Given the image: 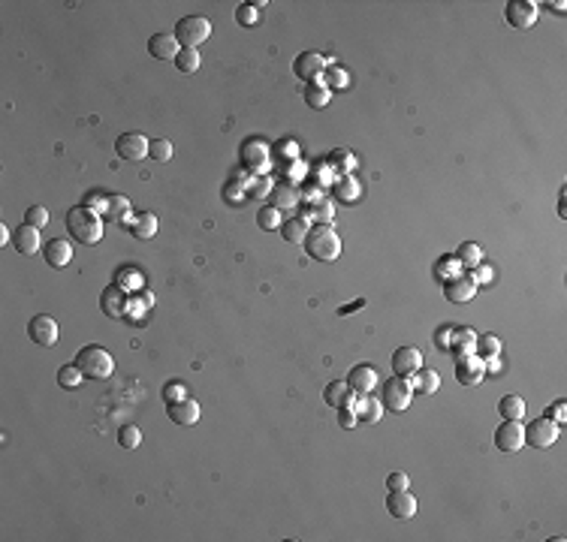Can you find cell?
Here are the masks:
<instances>
[{
	"mask_svg": "<svg viewBox=\"0 0 567 542\" xmlns=\"http://www.w3.org/2000/svg\"><path fill=\"white\" fill-rule=\"evenodd\" d=\"M67 232L75 238L79 244H97L100 238H103V217L91 208V205H79V208H70L67 211Z\"/></svg>",
	"mask_w": 567,
	"mask_h": 542,
	"instance_id": "1",
	"label": "cell"
},
{
	"mask_svg": "<svg viewBox=\"0 0 567 542\" xmlns=\"http://www.w3.org/2000/svg\"><path fill=\"white\" fill-rule=\"evenodd\" d=\"M75 364H79V371L85 376H91V380H109L112 371H115V359L97 344L82 347L79 356H75Z\"/></svg>",
	"mask_w": 567,
	"mask_h": 542,
	"instance_id": "2",
	"label": "cell"
},
{
	"mask_svg": "<svg viewBox=\"0 0 567 542\" xmlns=\"http://www.w3.org/2000/svg\"><path fill=\"white\" fill-rule=\"evenodd\" d=\"M305 250L314 259L332 262V259L341 256V238H338V232L332 229V226H314L305 238Z\"/></svg>",
	"mask_w": 567,
	"mask_h": 542,
	"instance_id": "3",
	"label": "cell"
},
{
	"mask_svg": "<svg viewBox=\"0 0 567 542\" xmlns=\"http://www.w3.org/2000/svg\"><path fill=\"white\" fill-rule=\"evenodd\" d=\"M413 386H410V376H393L381 386V404L389 413H405L413 401Z\"/></svg>",
	"mask_w": 567,
	"mask_h": 542,
	"instance_id": "4",
	"label": "cell"
},
{
	"mask_svg": "<svg viewBox=\"0 0 567 542\" xmlns=\"http://www.w3.org/2000/svg\"><path fill=\"white\" fill-rule=\"evenodd\" d=\"M211 36V21L203 16H184L179 24H175V40H179L181 48H196L203 45Z\"/></svg>",
	"mask_w": 567,
	"mask_h": 542,
	"instance_id": "5",
	"label": "cell"
},
{
	"mask_svg": "<svg viewBox=\"0 0 567 542\" xmlns=\"http://www.w3.org/2000/svg\"><path fill=\"white\" fill-rule=\"evenodd\" d=\"M558 440V422H552L549 416H540L525 425V443L534 449H549Z\"/></svg>",
	"mask_w": 567,
	"mask_h": 542,
	"instance_id": "6",
	"label": "cell"
},
{
	"mask_svg": "<svg viewBox=\"0 0 567 542\" xmlns=\"http://www.w3.org/2000/svg\"><path fill=\"white\" fill-rule=\"evenodd\" d=\"M537 16H540V6L534 4V0H510V4L504 6V18H507V24L513 31L534 28Z\"/></svg>",
	"mask_w": 567,
	"mask_h": 542,
	"instance_id": "7",
	"label": "cell"
},
{
	"mask_svg": "<svg viewBox=\"0 0 567 542\" xmlns=\"http://www.w3.org/2000/svg\"><path fill=\"white\" fill-rule=\"evenodd\" d=\"M293 72H296V79H302L305 85L323 82L326 58L317 55V52H302V55H296V60H293Z\"/></svg>",
	"mask_w": 567,
	"mask_h": 542,
	"instance_id": "8",
	"label": "cell"
},
{
	"mask_svg": "<svg viewBox=\"0 0 567 542\" xmlns=\"http://www.w3.org/2000/svg\"><path fill=\"white\" fill-rule=\"evenodd\" d=\"M148 151H151V142L142 133H121L115 139V154L127 163H139L142 157H148Z\"/></svg>",
	"mask_w": 567,
	"mask_h": 542,
	"instance_id": "9",
	"label": "cell"
},
{
	"mask_svg": "<svg viewBox=\"0 0 567 542\" xmlns=\"http://www.w3.org/2000/svg\"><path fill=\"white\" fill-rule=\"evenodd\" d=\"M486 376V362L477 356V352H468V356L456 359V380L462 386H480Z\"/></svg>",
	"mask_w": 567,
	"mask_h": 542,
	"instance_id": "10",
	"label": "cell"
},
{
	"mask_svg": "<svg viewBox=\"0 0 567 542\" xmlns=\"http://www.w3.org/2000/svg\"><path fill=\"white\" fill-rule=\"evenodd\" d=\"M58 335H60V329H58L55 317H48V313H40V317H33L28 323V337L33 340V344H40V347H55Z\"/></svg>",
	"mask_w": 567,
	"mask_h": 542,
	"instance_id": "11",
	"label": "cell"
},
{
	"mask_svg": "<svg viewBox=\"0 0 567 542\" xmlns=\"http://www.w3.org/2000/svg\"><path fill=\"white\" fill-rule=\"evenodd\" d=\"M495 446L501 452H519L525 446V428L513 419H504L495 431Z\"/></svg>",
	"mask_w": 567,
	"mask_h": 542,
	"instance_id": "12",
	"label": "cell"
},
{
	"mask_svg": "<svg viewBox=\"0 0 567 542\" xmlns=\"http://www.w3.org/2000/svg\"><path fill=\"white\" fill-rule=\"evenodd\" d=\"M444 296L450 301H456V305H465V301H471L477 296V281L471 274H456L444 281Z\"/></svg>",
	"mask_w": 567,
	"mask_h": 542,
	"instance_id": "13",
	"label": "cell"
},
{
	"mask_svg": "<svg viewBox=\"0 0 567 542\" xmlns=\"http://www.w3.org/2000/svg\"><path fill=\"white\" fill-rule=\"evenodd\" d=\"M423 368V352L417 347H398L393 352V374L396 376H413Z\"/></svg>",
	"mask_w": 567,
	"mask_h": 542,
	"instance_id": "14",
	"label": "cell"
},
{
	"mask_svg": "<svg viewBox=\"0 0 567 542\" xmlns=\"http://www.w3.org/2000/svg\"><path fill=\"white\" fill-rule=\"evenodd\" d=\"M127 293L118 286V283H109L106 289H103V296H100V310L106 313V317H112V320H121L124 317V310H127Z\"/></svg>",
	"mask_w": 567,
	"mask_h": 542,
	"instance_id": "15",
	"label": "cell"
},
{
	"mask_svg": "<svg viewBox=\"0 0 567 542\" xmlns=\"http://www.w3.org/2000/svg\"><path fill=\"white\" fill-rule=\"evenodd\" d=\"M386 512L393 515V519H398V521H408V519L417 515V497H413L410 491H389Z\"/></svg>",
	"mask_w": 567,
	"mask_h": 542,
	"instance_id": "16",
	"label": "cell"
},
{
	"mask_svg": "<svg viewBox=\"0 0 567 542\" xmlns=\"http://www.w3.org/2000/svg\"><path fill=\"white\" fill-rule=\"evenodd\" d=\"M344 383L354 389L356 395H371L377 389V371L371 368V364H356V368H350Z\"/></svg>",
	"mask_w": 567,
	"mask_h": 542,
	"instance_id": "17",
	"label": "cell"
},
{
	"mask_svg": "<svg viewBox=\"0 0 567 542\" xmlns=\"http://www.w3.org/2000/svg\"><path fill=\"white\" fill-rule=\"evenodd\" d=\"M179 52H181V45L175 40V33H154L148 40V55L157 60H175Z\"/></svg>",
	"mask_w": 567,
	"mask_h": 542,
	"instance_id": "18",
	"label": "cell"
},
{
	"mask_svg": "<svg viewBox=\"0 0 567 542\" xmlns=\"http://www.w3.org/2000/svg\"><path fill=\"white\" fill-rule=\"evenodd\" d=\"M323 401H326L329 407H335V410H350V407H354V401H356V392H354V389H350L344 380H338V383H329V386H326Z\"/></svg>",
	"mask_w": 567,
	"mask_h": 542,
	"instance_id": "19",
	"label": "cell"
},
{
	"mask_svg": "<svg viewBox=\"0 0 567 542\" xmlns=\"http://www.w3.org/2000/svg\"><path fill=\"white\" fill-rule=\"evenodd\" d=\"M43 256L52 269H67L70 259H73V244L67 242V238H52V242L43 247Z\"/></svg>",
	"mask_w": 567,
	"mask_h": 542,
	"instance_id": "20",
	"label": "cell"
},
{
	"mask_svg": "<svg viewBox=\"0 0 567 542\" xmlns=\"http://www.w3.org/2000/svg\"><path fill=\"white\" fill-rule=\"evenodd\" d=\"M356 413V419L359 422H365V425H374V422H381V416H383V404H381V398H374V395H356V401H354V407H350Z\"/></svg>",
	"mask_w": 567,
	"mask_h": 542,
	"instance_id": "21",
	"label": "cell"
},
{
	"mask_svg": "<svg viewBox=\"0 0 567 542\" xmlns=\"http://www.w3.org/2000/svg\"><path fill=\"white\" fill-rule=\"evenodd\" d=\"M166 416L175 425H196L199 422V404L194 398L172 401V404H166Z\"/></svg>",
	"mask_w": 567,
	"mask_h": 542,
	"instance_id": "22",
	"label": "cell"
},
{
	"mask_svg": "<svg viewBox=\"0 0 567 542\" xmlns=\"http://www.w3.org/2000/svg\"><path fill=\"white\" fill-rule=\"evenodd\" d=\"M332 196L338 199V202H344V205L359 202V196H362V184L356 181V175H341V178L335 181V187H332Z\"/></svg>",
	"mask_w": 567,
	"mask_h": 542,
	"instance_id": "23",
	"label": "cell"
},
{
	"mask_svg": "<svg viewBox=\"0 0 567 542\" xmlns=\"http://www.w3.org/2000/svg\"><path fill=\"white\" fill-rule=\"evenodd\" d=\"M16 247L21 250L24 256L40 254V250L46 247V244H43V238H40V229H36V226H31V223L18 226V232H16Z\"/></svg>",
	"mask_w": 567,
	"mask_h": 542,
	"instance_id": "24",
	"label": "cell"
},
{
	"mask_svg": "<svg viewBox=\"0 0 567 542\" xmlns=\"http://www.w3.org/2000/svg\"><path fill=\"white\" fill-rule=\"evenodd\" d=\"M477 349V332H471V329H450V349L447 352H452V356H468V352H474Z\"/></svg>",
	"mask_w": 567,
	"mask_h": 542,
	"instance_id": "25",
	"label": "cell"
},
{
	"mask_svg": "<svg viewBox=\"0 0 567 542\" xmlns=\"http://www.w3.org/2000/svg\"><path fill=\"white\" fill-rule=\"evenodd\" d=\"M103 214H106L109 220H115V223H121V226H127V223H130V217H133V211H130V199H127V196H109V199H106Z\"/></svg>",
	"mask_w": 567,
	"mask_h": 542,
	"instance_id": "26",
	"label": "cell"
},
{
	"mask_svg": "<svg viewBox=\"0 0 567 542\" xmlns=\"http://www.w3.org/2000/svg\"><path fill=\"white\" fill-rule=\"evenodd\" d=\"M410 386H413V392H420V395H435L440 389V374L432 368H420L410 376Z\"/></svg>",
	"mask_w": 567,
	"mask_h": 542,
	"instance_id": "27",
	"label": "cell"
},
{
	"mask_svg": "<svg viewBox=\"0 0 567 542\" xmlns=\"http://www.w3.org/2000/svg\"><path fill=\"white\" fill-rule=\"evenodd\" d=\"M127 229H130L136 238H142V242H148V238H154V235H157V217H154L151 211H142L139 217H130Z\"/></svg>",
	"mask_w": 567,
	"mask_h": 542,
	"instance_id": "28",
	"label": "cell"
},
{
	"mask_svg": "<svg viewBox=\"0 0 567 542\" xmlns=\"http://www.w3.org/2000/svg\"><path fill=\"white\" fill-rule=\"evenodd\" d=\"M498 413L504 416V419L522 422L525 413H528V404H525V398H519V395H504V398L498 401Z\"/></svg>",
	"mask_w": 567,
	"mask_h": 542,
	"instance_id": "29",
	"label": "cell"
},
{
	"mask_svg": "<svg viewBox=\"0 0 567 542\" xmlns=\"http://www.w3.org/2000/svg\"><path fill=\"white\" fill-rule=\"evenodd\" d=\"M329 99H332V91L323 82H314V85L305 87V103L311 109H326V106H329Z\"/></svg>",
	"mask_w": 567,
	"mask_h": 542,
	"instance_id": "30",
	"label": "cell"
},
{
	"mask_svg": "<svg viewBox=\"0 0 567 542\" xmlns=\"http://www.w3.org/2000/svg\"><path fill=\"white\" fill-rule=\"evenodd\" d=\"M272 205L275 208H296L299 205V193H296V187L293 184H278L272 190Z\"/></svg>",
	"mask_w": 567,
	"mask_h": 542,
	"instance_id": "31",
	"label": "cell"
},
{
	"mask_svg": "<svg viewBox=\"0 0 567 542\" xmlns=\"http://www.w3.org/2000/svg\"><path fill=\"white\" fill-rule=\"evenodd\" d=\"M281 232H284V238H287L290 244H305V238H308V223L302 220V217L284 220V223H281Z\"/></svg>",
	"mask_w": 567,
	"mask_h": 542,
	"instance_id": "32",
	"label": "cell"
},
{
	"mask_svg": "<svg viewBox=\"0 0 567 542\" xmlns=\"http://www.w3.org/2000/svg\"><path fill=\"white\" fill-rule=\"evenodd\" d=\"M477 356H480L483 362L486 359H498L501 356V337H495V335H480L477 337Z\"/></svg>",
	"mask_w": 567,
	"mask_h": 542,
	"instance_id": "33",
	"label": "cell"
},
{
	"mask_svg": "<svg viewBox=\"0 0 567 542\" xmlns=\"http://www.w3.org/2000/svg\"><path fill=\"white\" fill-rule=\"evenodd\" d=\"M456 259L462 262V269H477V266L483 262V247H480V244H474V242L462 244V247H459V254H456Z\"/></svg>",
	"mask_w": 567,
	"mask_h": 542,
	"instance_id": "34",
	"label": "cell"
},
{
	"mask_svg": "<svg viewBox=\"0 0 567 542\" xmlns=\"http://www.w3.org/2000/svg\"><path fill=\"white\" fill-rule=\"evenodd\" d=\"M326 79H323V85L329 87V91H344V87L350 85V72L344 70V67H326Z\"/></svg>",
	"mask_w": 567,
	"mask_h": 542,
	"instance_id": "35",
	"label": "cell"
},
{
	"mask_svg": "<svg viewBox=\"0 0 567 542\" xmlns=\"http://www.w3.org/2000/svg\"><path fill=\"white\" fill-rule=\"evenodd\" d=\"M112 283H118L124 293H139V286H142V274L136 271V269H121L118 274H115V281Z\"/></svg>",
	"mask_w": 567,
	"mask_h": 542,
	"instance_id": "36",
	"label": "cell"
},
{
	"mask_svg": "<svg viewBox=\"0 0 567 542\" xmlns=\"http://www.w3.org/2000/svg\"><path fill=\"white\" fill-rule=\"evenodd\" d=\"M311 214H314V223H317V226L335 223V208H332L329 199H317V202L311 205Z\"/></svg>",
	"mask_w": 567,
	"mask_h": 542,
	"instance_id": "37",
	"label": "cell"
},
{
	"mask_svg": "<svg viewBox=\"0 0 567 542\" xmlns=\"http://www.w3.org/2000/svg\"><path fill=\"white\" fill-rule=\"evenodd\" d=\"M118 443H121L124 449H139V443H142L139 425H121V428H118Z\"/></svg>",
	"mask_w": 567,
	"mask_h": 542,
	"instance_id": "38",
	"label": "cell"
},
{
	"mask_svg": "<svg viewBox=\"0 0 567 542\" xmlns=\"http://www.w3.org/2000/svg\"><path fill=\"white\" fill-rule=\"evenodd\" d=\"M257 223L263 226V229H281V211L275 208V205H266V208H260L257 211Z\"/></svg>",
	"mask_w": 567,
	"mask_h": 542,
	"instance_id": "39",
	"label": "cell"
},
{
	"mask_svg": "<svg viewBox=\"0 0 567 542\" xmlns=\"http://www.w3.org/2000/svg\"><path fill=\"white\" fill-rule=\"evenodd\" d=\"M175 67H179V72H196L199 70V52L196 48H181L179 58H175Z\"/></svg>",
	"mask_w": 567,
	"mask_h": 542,
	"instance_id": "40",
	"label": "cell"
},
{
	"mask_svg": "<svg viewBox=\"0 0 567 542\" xmlns=\"http://www.w3.org/2000/svg\"><path fill=\"white\" fill-rule=\"evenodd\" d=\"M82 380H85V374L79 371V364H64V368L58 371V383L64 389H75Z\"/></svg>",
	"mask_w": 567,
	"mask_h": 542,
	"instance_id": "41",
	"label": "cell"
},
{
	"mask_svg": "<svg viewBox=\"0 0 567 542\" xmlns=\"http://www.w3.org/2000/svg\"><path fill=\"white\" fill-rule=\"evenodd\" d=\"M435 274L440 277V281H450V277L462 274V262H459L456 256H444V259H438V266H435Z\"/></svg>",
	"mask_w": 567,
	"mask_h": 542,
	"instance_id": "42",
	"label": "cell"
},
{
	"mask_svg": "<svg viewBox=\"0 0 567 542\" xmlns=\"http://www.w3.org/2000/svg\"><path fill=\"white\" fill-rule=\"evenodd\" d=\"M145 310H148L145 301L139 296H130L127 298V310H124V320H127V323H139L145 317Z\"/></svg>",
	"mask_w": 567,
	"mask_h": 542,
	"instance_id": "43",
	"label": "cell"
},
{
	"mask_svg": "<svg viewBox=\"0 0 567 542\" xmlns=\"http://www.w3.org/2000/svg\"><path fill=\"white\" fill-rule=\"evenodd\" d=\"M332 166H338V175H350V169L356 166V160L350 151H332Z\"/></svg>",
	"mask_w": 567,
	"mask_h": 542,
	"instance_id": "44",
	"label": "cell"
},
{
	"mask_svg": "<svg viewBox=\"0 0 567 542\" xmlns=\"http://www.w3.org/2000/svg\"><path fill=\"white\" fill-rule=\"evenodd\" d=\"M148 157H154V160H160V163L172 160V142H169V139H157V142H151Z\"/></svg>",
	"mask_w": 567,
	"mask_h": 542,
	"instance_id": "45",
	"label": "cell"
},
{
	"mask_svg": "<svg viewBox=\"0 0 567 542\" xmlns=\"http://www.w3.org/2000/svg\"><path fill=\"white\" fill-rule=\"evenodd\" d=\"M257 18H260V9L254 6V4H242L235 9V21L238 24H245V28H250V24H257Z\"/></svg>",
	"mask_w": 567,
	"mask_h": 542,
	"instance_id": "46",
	"label": "cell"
},
{
	"mask_svg": "<svg viewBox=\"0 0 567 542\" xmlns=\"http://www.w3.org/2000/svg\"><path fill=\"white\" fill-rule=\"evenodd\" d=\"M187 392H191V389H187L184 383H169V386H163V401H166V404H172V401H184V398H191Z\"/></svg>",
	"mask_w": 567,
	"mask_h": 542,
	"instance_id": "47",
	"label": "cell"
},
{
	"mask_svg": "<svg viewBox=\"0 0 567 542\" xmlns=\"http://www.w3.org/2000/svg\"><path fill=\"white\" fill-rule=\"evenodd\" d=\"M24 223H31V226H36V229H40V226L48 223V211H46L43 205H31L28 211H24Z\"/></svg>",
	"mask_w": 567,
	"mask_h": 542,
	"instance_id": "48",
	"label": "cell"
},
{
	"mask_svg": "<svg viewBox=\"0 0 567 542\" xmlns=\"http://www.w3.org/2000/svg\"><path fill=\"white\" fill-rule=\"evenodd\" d=\"M386 488H389V491H408V488H410V476H408L405 470L389 473V476H386Z\"/></svg>",
	"mask_w": 567,
	"mask_h": 542,
	"instance_id": "49",
	"label": "cell"
},
{
	"mask_svg": "<svg viewBox=\"0 0 567 542\" xmlns=\"http://www.w3.org/2000/svg\"><path fill=\"white\" fill-rule=\"evenodd\" d=\"M471 277L477 281V286H480V283H492V277H495V274H492V269L483 266V262H480V266L474 269V274H471Z\"/></svg>",
	"mask_w": 567,
	"mask_h": 542,
	"instance_id": "50",
	"label": "cell"
},
{
	"mask_svg": "<svg viewBox=\"0 0 567 542\" xmlns=\"http://www.w3.org/2000/svg\"><path fill=\"white\" fill-rule=\"evenodd\" d=\"M564 413H567V404H564V401H558V404H552V410H546V416H549V419H552V422H558V425L567 419Z\"/></svg>",
	"mask_w": 567,
	"mask_h": 542,
	"instance_id": "51",
	"label": "cell"
},
{
	"mask_svg": "<svg viewBox=\"0 0 567 542\" xmlns=\"http://www.w3.org/2000/svg\"><path fill=\"white\" fill-rule=\"evenodd\" d=\"M338 422H341V428H356V413L354 410H338Z\"/></svg>",
	"mask_w": 567,
	"mask_h": 542,
	"instance_id": "52",
	"label": "cell"
},
{
	"mask_svg": "<svg viewBox=\"0 0 567 542\" xmlns=\"http://www.w3.org/2000/svg\"><path fill=\"white\" fill-rule=\"evenodd\" d=\"M450 329H452V325H444V329H440V332H438V347H440V349H444V352L450 349Z\"/></svg>",
	"mask_w": 567,
	"mask_h": 542,
	"instance_id": "53",
	"label": "cell"
},
{
	"mask_svg": "<svg viewBox=\"0 0 567 542\" xmlns=\"http://www.w3.org/2000/svg\"><path fill=\"white\" fill-rule=\"evenodd\" d=\"M278 151H281V157L296 160V142H281V145H278Z\"/></svg>",
	"mask_w": 567,
	"mask_h": 542,
	"instance_id": "54",
	"label": "cell"
},
{
	"mask_svg": "<svg viewBox=\"0 0 567 542\" xmlns=\"http://www.w3.org/2000/svg\"><path fill=\"white\" fill-rule=\"evenodd\" d=\"M0 244H9V229H6V226H0Z\"/></svg>",
	"mask_w": 567,
	"mask_h": 542,
	"instance_id": "55",
	"label": "cell"
},
{
	"mask_svg": "<svg viewBox=\"0 0 567 542\" xmlns=\"http://www.w3.org/2000/svg\"><path fill=\"white\" fill-rule=\"evenodd\" d=\"M142 296V301H145V305L151 308V305H154V296H151V293H139Z\"/></svg>",
	"mask_w": 567,
	"mask_h": 542,
	"instance_id": "56",
	"label": "cell"
},
{
	"mask_svg": "<svg viewBox=\"0 0 567 542\" xmlns=\"http://www.w3.org/2000/svg\"><path fill=\"white\" fill-rule=\"evenodd\" d=\"M549 6L556 9V12H564V6H567V4H564V0H556V4H549Z\"/></svg>",
	"mask_w": 567,
	"mask_h": 542,
	"instance_id": "57",
	"label": "cell"
}]
</instances>
